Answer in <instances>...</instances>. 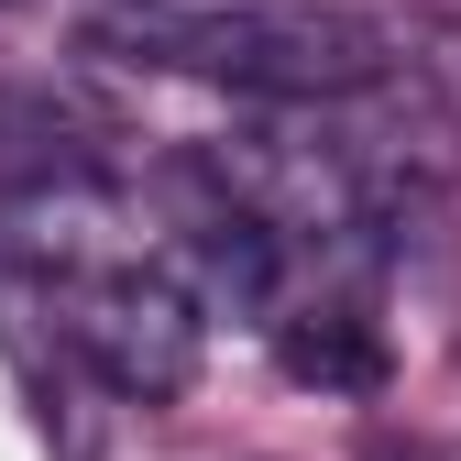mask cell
Wrapping results in <instances>:
<instances>
[{
	"mask_svg": "<svg viewBox=\"0 0 461 461\" xmlns=\"http://www.w3.org/2000/svg\"><path fill=\"white\" fill-rule=\"evenodd\" d=\"M198 297L165 264H132V253H110V264H77V275H55V330H67V352L88 384H110L122 407H176V395L198 384Z\"/></svg>",
	"mask_w": 461,
	"mask_h": 461,
	"instance_id": "7a4b0ae2",
	"label": "cell"
},
{
	"mask_svg": "<svg viewBox=\"0 0 461 461\" xmlns=\"http://www.w3.org/2000/svg\"><path fill=\"white\" fill-rule=\"evenodd\" d=\"M275 363L297 384H319V395H374L384 384V330L352 297H319V308H285L275 319Z\"/></svg>",
	"mask_w": 461,
	"mask_h": 461,
	"instance_id": "3957f363",
	"label": "cell"
},
{
	"mask_svg": "<svg viewBox=\"0 0 461 461\" xmlns=\"http://www.w3.org/2000/svg\"><path fill=\"white\" fill-rule=\"evenodd\" d=\"M88 33L132 67L220 77L253 99H352L395 77V33L352 0H110Z\"/></svg>",
	"mask_w": 461,
	"mask_h": 461,
	"instance_id": "6da1fadb",
	"label": "cell"
},
{
	"mask_svg": "<svg viewBox=\"0 0 461 461\" xmlns=\"http://www.w3.org/2000/svg\"><path fill=\"white\" fill-rule=\"evenodd\" d=\"M99 154L67 110H44L23 88H0V198H44V187H88Z\"/></svg>",
	"mask_w": 461,
	"mask_h": 461,
	"instance_id": "277c9868",
	"label": "cell"
}]
</instances>
